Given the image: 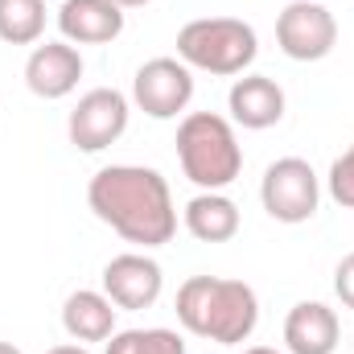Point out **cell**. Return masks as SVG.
<instances>
[{
  "mask_svg": "<svg viewBox=\"0 0 354 354\" xmlns=\"http://www.w3.org/2000/svg\"><path fill=\"white\" fill-rule=\"evenodd\" d=\"M91 214L136 248H161L177 235L169 181L149 165H103L87 181Z\"/></svg>",
  "mask_w": 354,
  "mask_h": 354,
  "instance_id": "obj_1",
  "label": "cell"
},
{
  "mask_svg": "<svg viewBox=\"0 0 354 354\" xmlns=\"http://www.w3.org/2000/svg\"><path fill=\"white\" fill-rule=\"evenodd\" d=\"M174 309L185 334L218 342V346H239L260 326L256 288L243 280H231V276H189L177 288Z\"/></svg>",
  "mask_w": 354,
  "mask_h": 354,
  "instance_id": "obj_2",
  "label": "cell"
},
{
  "mask_svg": "<svg viewBox=\"0 0 354 354\" xmlns=\"http://www.w3.org/2000/svg\"><path fill=\"white\" fill-rule=\"evenodd\" d=\"M177 161L198 189H227L243 174V145L235 124L218 111H189L177 124Z\"/></svg>",
  "mask_w": 354,
  "mask_h": 354,
  "instance_id": "obj_3",
  "label": "cell"
},
{
  "mask_svg": "<svg viewBox=\"0 0 354 354\" xmlns=\"http://www.w3.org/2000/svg\"><path fill=\"white\" fill-rule=\"evenodd\" d=\"M256 54H260V37L239 17H198L177 29V58L189 71L235 79V75H248Z\"/></svg>",
  "mask_w": 354,
  "mask_h": 354,
  "instance_id": "obj_4",
  "label": "cell"
},
{
  "mask_svg": "<svg viewBox=\"0 0 354 354\" xmlns=\"http://www.w3.org/2000/svg\"><path fill=\"white\" fill-rule=\"evenodd\" d=\"M260 202H264L268 218H276L284 227H301L322 206V177L313 174V165L305 157H280L264 169Z\"/></svg>",
  "mask_w": 354,
  "mask_h": 354,
  "instance_id": "obj_5",
  "label": "cell"
},
{
  "mask_svg": "<svg viewBox=\"0 0 354 354\" xmlns=\"http://www.w3.org/2000/svg\"><path fill=\"white\" fill-rule=\"evenodd\" d=\"M128 120H132V99L124 91L95 87L71 107L66 136H71V145L79 153H103L128 132Z\"/></svg>",
  "mask_w": 354,
  "mask_h": 354,
  "instance_id": "obj_6",
  "label": "cell"
},
{
  "mask_svg": "<svg viewBox=\"0 0 354 354\" xmlns=\"http://www.w3.org/2000/svg\"><path fill=\"white\" fill-rule=\"evenodd\" d=\"M276 46L292 62H322L338 46V21L322 0H292L276 17Z\"/></svg>",
  "mask_w": 354,
  "mask_h": 354,
  "instance_id": "obj_7",
  "label": "cell"
},
{
  "mask_svg": "<svg viewBox=\"0 0 354 354\" xmlns=\"http://www.w3.org/2000/svg\"><path fill=\"white\" fill-rule=\"evenodd\" d=\"M194 99V71L181 58H149L132 79V103L149 120H177Z\"/></svg>",
  "mask_w": 354,
  "mask_h": 354,
  "instance_id": "obj_8",
  "label": "cell"
},
{
  "mask_svg": "<svg viewBox=\"0 0 354 354\" xmlns=\"http://www.w3.org/2000/svg\"><path fill=\"white\" fill-rule=\"evenodd\" d=\"M165 272L145 252H124L103 264V292L111 297L115 309H149L161 301Z\"/></svg>",
  "mask_w": 354,
  "mask_h": 354,
  "instance_id": "obj_9",
  "label": "cell"
},
{
  "mask_svg": "<svg viewBox=\"0 0 354 354\" xmlns=\"http://www.w3.org/2000/svg\"><path fill=\"white\" fill-rule=\"evenodd\" d=\"M83 79V54L71 41H41L25 58V87L37 99H66Z\"/></svg>",
  "mask_w": 354,
  "mask_h": 354,
  "instance_id": "obj_10",
  "label": "cell"
},
{
  "mask_svg": "<svg viewBox=\"0 0 354 354\" xmlns=\"http://www.w3.org/2000/svg\"><path fill=\"white\" fill-rule=\"evenodd\" d=\"M284 87L268 75H243L235 79L231 91H227V111H231V124L248 128V132H264V128H276L284 120Z\"/></svg>",
  "mask_w": 354,
  "mask_h": 354,
  "instance_id": "obj_11",
  "label": "cell"
},
{
  "mask_svg": "<svg viewBox=\"0 0 354 354\" xmlns=\"http://www.w3.org/2000/svg\"><path fill=\"white\" fill-rule=\"evenodd\" d=\"M342 342V322L322 301H297L284 317V351L288 354H334Z\"/></svg>",
  "mask_w": 354,
  "mask_h": 354,
  "instance_id": "obj_12",
  "label": "cell"
},
{
  "mask_svg": "<svg viewBox=\"0 0 354 354\" xmlns=\"http://www.w3.org/2000/svg\"><path fill=\"white\" fill-rule=\"evenodd\" d=\"M58 33L71 46H107L124 33V8L111 0H62Z\"/></svg>",
  "mask_w": 354,
  "mask_h": 354,
  "instance_id": "obj_13",
  "label": "cell"
},
{
  "mask_svg": "<svg viewBox=\"0 0 354 354\" xmlns=\"http://www.w3.org/2000/svg\"><path fill=\"white\" fill-rule=\"evenodd\" d=\"M181 223L185 231L198 239V243H231L243 227L239 218V206L223 194V189H198L185 210H181Z\"/></svg>",
  "mask_w": 354,
  "mask_h": 354,
  "instance_id": "obj_14",
  "label": "cell"
},
{
  "mask_svg": "<svg viewBox=\"0 0 354 354\" xmlns=\"http://www.w3.org/2000/svg\"><path fill=\"white\" fill-rule=\"evenodd\" d=\"M115 305L103 288H79L66 297L62 305V330L71 334V342H107L115 334Z\"/></svg>",
  "mask_w": 354,
  "mask_h": 354,
  "instance_id": "obj_15",
  "label": "cell"
},
{
  "mask_svg": "<svg viewBox=\"0 0 354 354\" xmlns=\"http://www.w3.org/2000/svg\"><path fill=\"white\" fill-rule=\"evenodd\" d=\"M46 33V0H0V41L37 46Z\"/></svg>",
  "mask_w": 354,
  "mask_h": 354,
  "instance_id": "obj_16",
  "label": "cell"
},
{
  "mask_svg": "<svg viewBox=\"0 0 354 354\" xmlns=\"http://www.w3.org/2000/svg\"><path fill=\"white\" fill-rule=\"evenodd\" d=\"M103 354H185V338L169 326H149V330H115L107 338Z\"/></svg>",
  "mask_w": 354,
  "mask_h": 354,
  "instance_id": "obj_17",
  "label": "cell"
},
{
  "mask_svg": "<svg viewBox=\"0 0 354 354\" xmlns=\"http://www.w3.org/2000/svg\"><path fill=\"white\" fill-rule=\"evenodd\" d=\"M326 189H330V198L342 206V210H354V145L330 165V174H326Z\"/></svg>",
  "mask_w": 354,
  "mask_h": 354,
  "instance_id": "obj_18",
  "label": "cell"
},
{
  "mask_svg": "<svg viewBox=\"0 0 354 354\" xmlns=\"http://www.w3.org/2000/svg\"><path fill=\"white\" fill-rule=\"evenodd\" d=\"M334 292H338V301L354 309V252L351 256H342L338 268H334Z\"/></svg>",
  "mask_w": 354,
  "mask_h": 354,
  "instance_id": "obj_19",
  "label": "cell"
},
{
  "mask_svg": "<svg viewBox=\"0 0 354 354\" xmlns=\"http://www.w3.org/2000/svg\"><path fill=\"white\" fill-rule=\"evenodd\" d=\"M46 354H91L83 342H66V346H54V351H46Z\"/></svg>",
  "mask_w": 354,
  "mask_h": 354,
  "instance_id": "obj_20",
  "label": "cell"
},
{
  "mask_svg": "<svg viewBox=\"0 0 354 354\" xmlns=\"http://www.w3.org/2000/svg\"><path fill=\"white\" fill-rule=\"evenodd\" d=\"M111 4H120V8H145V4H153V0H111Z\"/></svg>",
  "mask_w": 354,
  "mask_h": 354,
  "instance_id": "obj_21",
  "label": "cell"
},
{
  "mask_svg": "<svg viewBox=\"0 0 354 354\" xmlns=\"http://www.w3.org/2000/svg\"><path fill=\"white\" fill-rule=\"evenodd\" d=\"M243 354H288V351H276V346H248Z\"/></svg>",
  "mask_w": 354,
  "mask_h": 354,
  "instance_id": "obj_22",
  "label": "cell"
},
{
  "mask_svg": "<svg viewBox=\"0 0 354 354\" xmlns=\"http://www.w3.org/2000/svg\"><path fill=\"white\" fill-rule=\"evenodd\" d=\"M0 354H25L21 346H12V342H0Z\"/></svg>",
  "mask_w": 354,
  "mask_h": 354,
  "instance_id": "obj_23",
  "label": "cell"
}]
</instances>
